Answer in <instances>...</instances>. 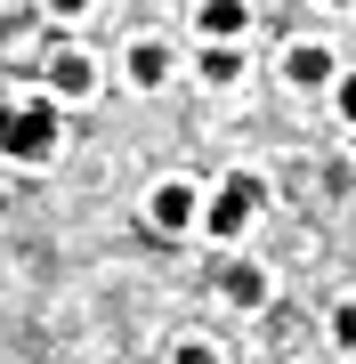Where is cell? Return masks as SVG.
I'll list each match as a JSON object with an SVG mask.
<instances>
[{"label": "cell", "instance_id": "4", "mask_svg": "<svg viewBox=\"0 0 356 364\" xmlns=\"http://www.w3.org/2000/svg\"><path fill=\"white\" fill-rule=\"evenodd\" d=\"M195 33H203V49H235V41L251 33V9H243V0H203Z\"/></svg>", "mask_w": 356, "mask_h": 364}, {"label": "cell", "instance_id": "1", "mask_svg": "<svg viewBox=\"0 0 356 364\" xmlns=\"http://www.w3.org/2000/svg\"><path fill=\"white\" fill-rule=\"evenodd\" d=\"M0 154L49 162V154H57V105H49V97H25V105L0 97Z\"/></svg>", "mask_w": 356, "mask_h": 364}, {"label": "cell", "instance_id": "2", "mask_svg": "<svg viewBox=\"0 0 356 364\" xmlns=\"http://www.w3.org/2000/svg\"><path fill=\"white\" fill-rule=\"evenodd\" d=\"M251 219H259V178H251V170H235V178H227L211 203H203V227H211L219 243H235Z\"/></svg>", "mask_w": 356, "mask_h": 364}, {"label": "cell", "instance_id": "14", "mask_svg": "<svg viewBox=\"0 0 356 364\" xmlns=\"http://www.w3.org/2000/svg\"><path fill=\"white\" fill-rule=\"evenodd\" d=\"M332 9H348V0H332Z\"/></svg>", "mask_w": 356, "mask_h": 364}, {"label": "cell", "instance_id": "8", "mask_svg": "<svg viewBox=\"0 0 356 364\" xmlns=\"http://www.w3.org/2000/svg\"><path fill=\"white\" fill-rule=\"evenodd\" d=\"M130 81L138 90H162V81H171V49H162V41H138L130 49Z\"/></svg>", "mask_w": 356, "mask_h": 364}, {"label": "cell", "instance_id": "7", "mask_svg": "<svg viewBox=\"0 0 356 364\" xmlns=\"http://www.w3.org/2000/svg\"><path fill=\"white\" fill-rule=\"evenodd\" d=\"M284 81H300V90H324V81H332V49H324V41H300V49L284 57Z\"/></svg>", "mask_w": 356, "mask_h": 364}, {"label": "cell", "instance_id": "3", "mask_svg": "<svg viewBox=\"0 0 356 364\" xmlns=\"http://www.w3.org/2000/svg\"><path fill=\"white\" fill-rule=\"evenodd\" d=\"M146 219H154V235H186V227H203V195L186 178H162L146 195Z\"/></svg>", "mask_w": 356, "mask_h": 364}, {"label": "cell", "instance_id": "11", "mask_svg": "<svg viewBox=\"0 0 356 364\" xmlns=\"http://www.w3.org/2000/svg\"><path fill=\"white\" fill-rule=\"evenodd\" d=\"M178 364H219V348L211 340H178Z\"/></svg>", "mask_w": 356, "mask_h": 364}, {"label": "cell", "instance_id": "13", "mask_svg": "<svg viewBox=\"0 0 356 364\" xmlns=\"http://www.w3.org/2000/svg\"><path fill=\"white\" fill-rule=\"evenodd\" d=\"M49 16H90V0H41Z\"/></svg>", "mask_w": 356, "mask_h": 364}, {"label": "cell", "instance_id": "12", "mask_svg": "<svg viewBox=\"0 0 356 364\" xmlns=\"http://www.w3.org/2000/svg\"><path fill=\"white\" fill-rule=\"evenodd\" d=\"M340 122L356 130V73H340Z\"/></svg>", "mask_w": 356, "mask_h": 364}, {"label": "cell", "instance_id": "10", "mask_svg": "<svg viewBox=\"0 0 356 364\" xmlns=\"http://www.w3.org/2000/svg\"><path fill=\"white\" fill-rule=\"evenodd\" d=\"M332 340H340V348H356V299H340V308H332Z\"/></svg>", "mask_w": 356, "mask_h": 364}, {"label": "cell", "instance_id": "9", "mask_svg": "<svg viewBox=\"0 0 356 364\" xmlns=\"http://www.w3.org/2000/svg\"><path fill=\"white\" fill-rule=\"evenodd\" d=\"M243 73V49H203V81H235Z\"/></svg>", "mask_w": 356, "mask_h": 364}, {"label": "cell", "instance_id": "6", "mask_svg": "<svg viewBox=\"0 0 356 364\" xmlns=\"http://www.w3.org/2000/svg\"><path fill=\"white\" fill-rule=\"evenodd\" d=\"M219 291L235 299V308H267V291H276V284H267V267H251V259H227V267H219Z\"/></svg>", "mask_w": 356, "mask_h": 364}, {"label": "cell", "instance_id": "5", "mask_svg": "<svg viewBox=\"0 0 356 364\" xmlns=\"http://www.w3.org/2000/svg\"><path fill=\"white\" fill-rule=\"evenodd\" d=\"M41 81H49V97H90V90H97V65H90L81 49H57Z\"/></svg>", "mask_w": 356, "mask_h": 364}]
</instances>
